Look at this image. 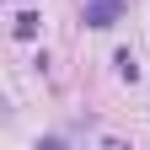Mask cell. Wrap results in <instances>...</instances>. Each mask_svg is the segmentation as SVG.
<instances>
[{
  "mask_svg": "<svg viewBox=\"0 0 150 150\" xmlns=\"http://www.w3.org/2000/svg\"><path fill=\"white\" fill-rule=\"evenodd\" d=\"M32 32H38V16L22 11V16H16V38H32Z\"/></svg>",
  "mask_w": 150,
  "mask_h": 150,
  "instance_id": "cell-3",
  "label": "cell"
},
{
  "mask_svg": "<svg viewBox=\"0 0 150 150\" xmlns=\"http://www.w3.org/2000/svg\"><path fill=\"white\" fill-rule=\"evenodd\" d=\"M112 64H118V75H123V81H139V64H134V54H129V48H118V54H112Z\"/></svg>",
  "mask_w": 150,
  "mask_h": 150,
  "instance_id": "cell-2",
  "label": "cell"
},
{
  "mask_svg": "<svg viewBox=\"0 0 150 150\" xmlns=\"http://www.w3.org/2000/svg\"><path fill=\"white\" fill-rule=\"evenodd\" d=\"M118 11H123V0H86V27H112L118 22Z\"/></svg>",
  "mask_w": 150,
  "mask_h": 150,
  "instance_id": "cell-1",
  "label": "cell"
}]
</instances>
